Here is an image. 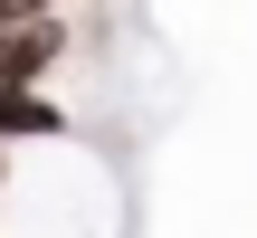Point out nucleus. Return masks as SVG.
Masks as SVG:
<instances>
[{"instance_id": "2", "label": "nucleus", "mask_w": 257, "mask_h": 238, "mask_svg": "<svg viewBox=\"0 0 257 238\" xmlns=\"http://www.w3.org/2000/svg\"><path fill=\"white\" fill-rule=\"evenodd\" d=\"M19 10H48V0H19Z\"/></svg>"}, {"instance_id": "1", "label": "nucleus", "mask_w": 257, "mask_h": 238, "mask_svg": "<svg viewBox=\"0 0 257 238\" xmlns=\"http://www.w3.org/2000/svg\"><path fill=\"white\" fill-rule=\"evenodd\" d=\"M48 57H57V29H19V38H0V76H10V86H29Z\"/></svg>"}]
</instances>
